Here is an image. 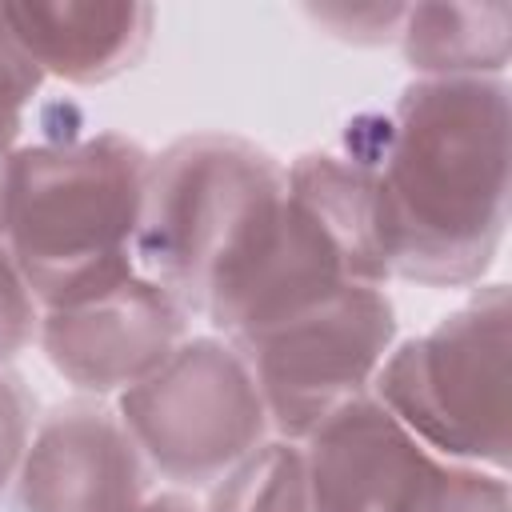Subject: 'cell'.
<instances>
[{"label": "cell", "mask_w": 512, "mask_h": 512, "mask_svg": "<svg viewBox=\"0 0 512 512\" xmlns=\"http://www.w3.org/2000/svg\"><path fill=\"white\" fill-rule=\"evenodd\" d=\"M508 80H412L344 132L372 160L388 280L468 288L508 228Z\"/></svg>", "instance_id": "obj_1"}, {"label": "cell", "mask_w": 512, "mask_h": 512, "mask_svg": "<svg viewBox=\"0 0 512 512\" xmlns=\"http://www.w3.org/2000/svg\"><path fill=\"white\" fill-rule=\"evenodd\" d=\"M148 160L152 152L124 132L48 136L8 156L4 244L44 312L136 272Z\"/></svg>", "instance_id": "obj_2"}, {"label": "cell", "mask_w": 512, "mask_h": 512, "mask_svg": "<svg viewBox=\"0 0 512 512\" xmlns=\"http://www.w3.org/2000/svg\"><path fill=\"white\" fill-rule=\"evenodd\" d=\"M432 452L508 476L512 296L480 284L428 332L396 340L368 388Z\"/></svg>", "instance_id": "obj_3"}, {"label": "cell", "mask_w": 512, "mask_h": 512, "mask_svg": "<svg viewBox=\"0 0 512 512\" xmlns=\"http://www.w3.org/2000/svg\"><path fill=\"white\" fill-rule=\"evenodd\" d=\"M284 192V164L228 132H192L148 160L132 240L136 272L168 288L188 312L248 236L256 216Z\"/></svg>", "instance_id": "obj_4"}, {"label": "cell", "mask_w": 512, "mask_h": 512, "mask_svg": "<svg viewBox=\"0 0 512 512\" xmlns=\"http://www.w3.org/2000/svg\"><path fill=\"white\" fill-rule=\"evenodd\" d=\"M116 416L148 468L176 488L216 484L272 436L248 360L216 332L188 336L152 376L120 392Z\"/></svg>", "instance_id": "obj_5"}, {"label": "cell", "mask_w": 512, "mask_h": 512, "mask_svg": "<svg viewBox=\"0 0 512 512\" xmlns=\"http://www.w3.org/2000/svg\"><path fill=\"white\" fill-rule=\"evenodd\" d=\"M396 332V304L380 284H344L232 344L256 376L272 436L304 444L344 404L368 396Z\"/></svg>", "instance_id": "obj_6"}, {"label": "cell", "mask_w": 512, "mask_h": 512, "mask_svg": "<svg viewBox=\"0 0 512 512\" xmlns=\"http://www.w3.org/2000/svg\"><path fill=\"white\" fill-rule=\"evenodd\" d=\"M312 512H512L504 472L420 444L372 392L304 440Z\"/></svg>", "instance_id": "obj_7"}, {"label": "cell", "mask_w": 512, "mask_h": 512, "mask_svg": "<svg viewBox=\"0 0 512 512\" xmlns=\"http://www.w3.org/2000/svg\"><path fill=\"white\" fill-rule=\"evenodd\" d=\"M344 284L356 280L340 244L284 184V192L256 216L248 236L220 264L204 296V316L216 336L240 340L328 300Z\"/></svg>", "instance_id": "obj_8"}, {"label": "cell", "mask_w": 512, "mask_h": 512, "mask_svg": "<svg viewBox=\"0 0 512 512\" xmlns=\"http://www.w3.org/2000/svg\"><path fill=\"white\" fill-rule=\"evenodd\" d=\"M188 316L192 312L168 288L132 272L108 292L48 308L36 348L72 388L120 396L152 376L192 336Z\"/></svg>", "instance_id": "obj_9"}, {"label": "cell", "mask_w": 512, "mask_h": 512, "mask_svg": "<svg viewBox=\"0 0 512 512\" xmlns=\"http://www.w3.org/2000/svg\"><path fill=\"white\" fill-rule=\"evenodd\" d=\"M148 460L116 408L68 400L36 420L8 492L12 512H136L148 500Z\"/></svg>", "instance_id": "obj_10"}, {"label": "cell", "mask_w": 512, "mask_h": 512, "mask_svg": "<svg viewBox=\"0 0 512 512\" xmlns=\"http://www.w3.org/2000/svg\"><path fill=\"white\" fill-rule=\"evenodd\" d=\"M0 20L44 76L92 88L140 64L156 8L136 0H24L0 4Z\"/></svg>", "instance_id": "obj_11"}, {"label": "cell", "mask_w": 512, "mask_h": 512, "mask_svg": "<svg viewBox=\"0 0 512 512\" xmlns=\"http://www.w3.org/2000/svg\"><path fill=\"white\" fill-rule=\"evenodd\" d=\"M288 192L308 204L320 224L340 244L356 284H388V264L380 248V212H376V176L372 160L344 140V148L304 152L284 168Z\"/></svg>", "instance_id": "obj_12"}, {"label": "cell", "mask_w": 512, "mask_h": 512, "mask_svg": "<svg viewBox=\"0 0 512 512\" xmlns=\"http://www.w3.org/2000/svg\"><path fill=\"white\" fill-rule=\"evenodd\" d=\"M396 44L404 64L416 72V80L504 76L512 56V4L508 0L408 4Z\"/></svg>", "instance_id": "obj_13"}, {"label": "cell", "mask_w": 512, "mask_h": 512, "mask_svg": "<svg viewBox=\"0 0 512 512\" xmlns=\"http://www.w3.org/2000/svg\"><path fill=\"white\" fill-rule=\"evenodd\" d=\"M204 512H312L304 444L268 436L208 484Z\"/></svg>", "instance_id": "obj_14"}, {"label": "cell", "mask_w": 512, "mask_h": 512, "mask_svg": "<svg viewBox=\"0 0 512 512\" xmlns=\"http://www.w3.org/2000/svg\"><path fill=\"white\" fill-rule=\"evenodd\" d=\"M44 84V72L28 60V52L12 40V32L0 20V164L20 148L24 112L36 100Z\"/></svg>", "instance_id": "obj_15"}, {"label": "cell", "mask_w": 512, "mask_h": 512, "mask_svg": "<svg viewBox=\"0 0 512 512\" xmlns=\"http://www.w3.org/2000/svg\"><path fill=\"white\" fill-rule=\"evenodd\" d=\"M44 308L20 276L8 244L0 240V368H8L20 352H28L40 336Z\"/></svg>", "instance_id": "obj_16"}, {"label": "cell", "mask_w": 512, "mask_h": 512, "mask_svg": "<svg viewBox=\"0 0 512 512\" xmlns=\"http://www.w3.org/2000/svg\"><path fill=\"white\" fill-rule=\"evenodd\" d=\"M408 4H308L304 16L328 36L360 48L396 44Z\"/></svg>", "instance_id": "obj_17"}, {"label": "cell", "mask_w": 512, "mask_h": 512, "mask_svg": "<svg viewBox=\"0 0 512 512\" xmlns=\"http://www.w3.org/2000/svg\"><path fill=\"white\" fill-rule=\"evenodd\" d=\"M32 428H36V404H32L24 380L12 368H0V504L12 492V480L20 472Z\"/></svg>", "instance_id": "obj_18"}, {"label": "cell", "mask_w": 512, "mask_h": 512, "mask_svg": "<svg viewBox=\"0 0 512 512\" xmlns=\"http://www.w3.org/2000/svg\"><path fill=\"white\" fill-rule=\"evenodd\" d=\"M136 512H204L184 488H164V492H156V496H148Z\"/></svg>", "instance_id": "obj_19"}, {"label": "cell", "mask_w": 512, "mask_h": 512, "mask_svg": "<svg viewBox=\"0 0 512 512\" xmlns=\"http://www.w3.org/2000/svg\"><path fill=\"white\" fill-rule=\"evenodd\" d=\"M4 208H8V160L0 164V240H4Z\"/></svg>", "instance_id": "obj_20"}]
</instances>
